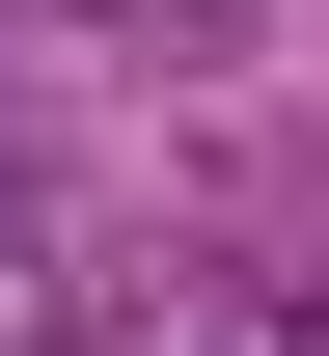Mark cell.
Listing matches in <instances>:
<instances>
[{
	"mask_svg": "<svg viewBox=\"0 0 329 356\" xmlns=\"http://www.w3.org/2000/svg\"><path fill=\"white\" fill-rule=\"evenodd\" d=\"M192 356H275V329H192Z\"/></svg>",
	"mask_w": 329,
	"mask_h": 356,
	"instance_id": "1",
	"label": "cell"
}]
</instances>
